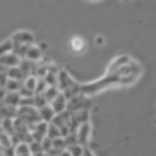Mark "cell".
Returning a JSON list of instances; mask_svg holds the SVG:
<instances>
[{
    "instance_id": "obj_1",
    "label": "cell",
    "mask_w": 156,
    "mask_h": 156,
    "mask_svg": "<svg viewBox=\"0 0 156 156\" xmlns=\"http://www.w3.org/2000/svg\"><path fill=\"white\" fill-rule=\"evenodd\" d=\"M110 86H119V75L107 73L106 76L100 78V80H97V81L80 84V94L94 95V94H98V92H101V90H104L106 87H110Z\"/></svg>"
},
{
    "instance_id": "obj_2",
    "label": "cell",
    "mask_w": 156,
    "mask_h": 156,
    "mask_svg": "<svg viewBox=\"0 0 156 156\" xmlns=\"http://www.w3.org/2000/svg\"><path fill=\"white\" fill-rule=\"evenodd\" d=\"M17 118H20L28 126H32L40 121L38 110L34 106H19L17 107Z\"/></svg>"
},
{
    "instance_id": "obj_3",
    "label": "cell",
    "mask_w": 156,
    "mask_h": 156,
    "mask_svg": "<svg viewBox=\"0 0 156 156\" xmlns=\"http://www.w3.org/2000/svg\"><path fill=\"white\" fill-rule=\"evenodd\" d=\"M89 107H90V101H89L87 95H83V94H76V95L70 97L66 103V110H69V112H78V110L89 109Z\"/></svg>"
},
{
    "instance_id": "obj_4",
    "label": "cell",
    "mask_w": 156,
    "mask_h": 156,
    "mask_svg": "<svg viewBox=\"0 0 156 156\" xmlns=\"http://www.w3.org/2000/svg\"><path fill=\"white\" fill-rule=\"evenodd\" d=\"M90 133H92V127H90V122H83L78 126V129L75 130V135H76V142L81 144L83 147L87 145L89 139H90Z\"/></svg>"
},
{
    "instance_id": "obj_5",
    "label": "cell",
    "mask_w": 156,
    "mask_h": 156,
    "mask_svg": "<svg viewBox=\"0 0 156 156\" xmlns=\"http://www.w3.org/2000/svg\"><path fill=\"white\" fill-rule=\"evenodd\" d=\"M116 75H119V76H122V75H133V76H139L141 73H142V69H141V66L136 63V61H132V58L124 64V66H121L116 72H115Z\"/></svg>"
},
{
    "instance_id": "obj_6",
    "label": "cell",
    "mask_w": 156,
    "mask_h": 156,
    "mask_svg": "<svg viewBox=\"0 0 156 156\" xmlns=\"http://www.w3.org/2000/svg\"><path fill=\"white\" fill-rule=\"evenodd\" d=\"M12 43H22V44H32L34 43V34L29 31H17L11 37Z\"/></svg>"
},
{
    "instance_id": "obj_7",
    "label": "cell",
    "mask_w": 156,
    "mask_h": 156,
    "mask_svg": "<svg viewBox=\"0 0 156 156\" xmlns=\"http://www.w3.org/2000/svg\"><path fill=\"white\" fill-rule=\"evenodd\" d=\"M19 61H20V58L14 52H11V51L0 55V64L5 66L6 69L8 67H12V66H19Z\"/></svg>"
},
{
    "instance_id": "obj_8",
    "label": "cell",
    "mask_w": 156,
    "mask_h": 156,
    "mask_svg": "<svg viewBox=\"0 0 156 156\" xmlns=\"http://www.w3.org/2000/svg\"><path fill=\"white\" fill-rule=\"evenodd\" d=\"M66 103H67V98L63 95V92H58V94H57V97H55L49 104H51V107L54 109V112H55V113H60V112L66 110Z\"/></svg>"
},
{
    "instance_id": "obj_9",
    "label": "cell",
    "mask_w": 156,
    "mask_h": 156,
    "mask_svg": "<svg viewBox=\"0 0 156 156\" xmlns=\"http://www.w3.org/2000/svg\"><path fill=\"white\" fill-rule=\"evenodd\" d=\"M41 57H43V54H41V49H40L38 46H35L34 43L28 46L26 54H25V58H28V60H31V61H35V63H37L38 60H41Z\"/></svg>"
},
{
    "instance_id": "obj_10",
    "label": "cell",
    "mask_w": 156,
    "mask_h": 156,
    "mask_svg": "<svg viewBox=\"0 0 156 156\" xmlns=\"http://www.w3.org/2000/svg\"><path fill=\"white\" fill-rule=\"evenodd\" d=\"M37 110H38V116H40V119L44 121V122H51L52 118H54V115H55V112H54V109L51 107L49 103L44 104V106H41V107L37 109Z\"/></svg>"
},
{
    "instance_id": "obj_11",
    "label": "cell",
    "mask_w": 156,
    "mask_h": 156,
    "mask_svg": "<svg viewBox=\"0 0 156 156\" xmlns=\"http://www.w3.org/2000/svg\"><path fill=\"white\" fill-rule=\"evenodd\" d=\"M129 60H130V57L126 55V54H124V55H118V57L110 63V66H109V69H107V73H115V72H116L121 66H124Z\"/></svg>"
},
{
    "instance_id": "obj_12",
    "label": "cell",
    "mask_w": 156,
    "mask_h": 156,
    "mask_svg": "<svg viewBox=\"0 0 156 156\" xmlns=\"http://www.w3.org/2000/svg\"><path fill=\"white\" fill-rule=\"evenodd\" d=\"M17 116V107L8 106L5 103H0V118H11L14 119Z\"/></svg>"
},
{
    "instance_id": "obj_13",
    "label": "cell",
    "mask_w": 156,
    "mask_h": 156,
    "mask_svg": "<svg viewBox=\"0 0 156 156\" xmlns=\"http://www.w3.org/2000/svg\"><path fill=\"white\" fill-rule=\"evenodd\" d=\"M0 130L3 133H6L8 136L14 135V119L11 118H2V122H0Z\"/></svg>"
},
{
    "instance_id": "obj_14",
    "label": "cell",
    "mask_w": 156,
    "mask_h": 156,
    "mask_svg": "<svg viewBox=\"0 0 156 156\" xmlns=\"http://www.w3.org/2000/svg\"><path fill=\"white\" fill-rule=\"evenodd\" d=\"M14 156H31L28 142H23V141L17 142L14 145Z\"/></svg>"
},
{
    "instance_id": "obj_15",
    "label": "cell",
    "mask_w": 156,
    "mask_h": 156,
    "mask_svg": "<svg viewBox=\"0 0 156 156\" xmlns=\"http://www.w3.org/2000/svg\"><path fill=\"white\" fill-rule=\"evenodd\" d=\"M19 101H20V95L19 92H6L5 98L2 103L8 104V106H14V107H19Z\"/></svg>"
},
{
    "instance_id": "obj_16",
    "label": "cell",
    "mask_w": 156,
    "mask_h": 156,
    "mask_svg": "<svg viewBox=\"0 0 156 156\" xmlns=\"http://www.w3.org/2000/svg\"><path fill=\"white\" fill-rule=\"evenodd\" d=\"M22 86H23V81H22V80L8 78V81H6V84H5V89H6L8 92H19Z\"/></svg>"
},
{
    "instance_id": "obj_17",
    "label": "cell",
    "mask_w": 156,
    "mask_h": 156,
    "mask_svg": "<svg viewBox=\"0 0 156 156\" xmlns=\"http://www.w3.org/2000/svg\"><path fill=\"white\" fill-rule=\"evenodd\" d=\"M6 75H8V78H14V80H25V75L22 73V70H20V67L19 66H12V67H8L6 69Z\"/></svg>"
},
{
    "instance_id": "obj_18",
    "label": "cell",
    "mask_w": 156,
    "mask_h": 156,
    "mask_svg": "<svg viewBox=\"0 0 156 156\" xmlns=\"http://www.w3.org/2000/svg\"><path fill=\"white\" fill-rule=\"evenodd\" d=\"M58 92H60V90H58L57 86H46V89L43 90V97H44V100H46L48 103H51V101L57 97Z\"/></svg>"
},
{
    "instance_id": "obj_19",
    "label": "cell",
    "mask_w": 156,
    "mask_h": 156,
    "mask_svg": "<svg viewBox=\"0 0 156 156\" xmlns=\"http://www.w3.org/2000/svg\"><path fill=\"white\" fill-rule=\"evenodd\" d=\"M29 44H22V43H12V49L11 52H14L19 58H25V54H26V49H28Z\"/></svg>"
},
{
    "instance_id": "obj_20",
    "label": "cell",
    "mask_w": 156,
    "mask_h": 156,
    "mask_svg": "<svg viewBox=\"0 0 156 156\" xmlns=\"http://www.w3.org/2000/svg\"><path fill=\"white\" fill-rule=\"evenodd\" d=\"M66 148L70 153V156H83V151H84V147L81 144H78V142L76 144H72V145H69Z\"/></svg>"
},
{
    "instance_id": "obj_21",
    "label": "cell",
    "mask_w": 156,
    "mask_h": 156,
    "mask_svg": "<svg viewBox=\"0 0 156 156\" xmlns=\"http://www.w3.org/2000/svg\"><path fill=\"white\" fill-rule=\"evenodd\" d=\"M84 40L81 38V37H73L72 38V41H70V46H72V49L75 51V52H80V51H83L84 49Z\"/></svg>"
},
{
    "instance_id": "obj_22",
    "label": "cell",
    "mask_w": 156,
    "mask_h": 156,
    "mask_svg": "<svg viewBox=\"0 0 156 156\" xmlns=\"http://www.w3.org/2000/svg\"><path fill=\"white\" fill-rule=\"evenodd\" d=\"M46 136H49L51 139H54V138H58V136H60L58 127H57V126H54L52 122H49V124H48V129H46Z\"/></svg>"
},
{
    "instance_id": "obj_23",
    "label": "cell",
    "mask_w": 156,
    "mask_h": 156,
    "mask_svg": "<svg viewBox=\"0 0 156 156\" xmlns=\"http://www.w3.org/2000/svg\"><path fill=\"white\" fill-rule=\"evenodd\" d=\"M28 145H29V151H31V156H32V154H38V153H43L40 141H31V142H28Z\"/></svg>"
},
{
    "instance_id": "obj_24",
    "label": "cell",
    "mask_w": 156,
    "mask_h": 156,
    "mask_svg": "<svg viewBox=\"0 0 156 156\" xmlns=\"http://www.w3.org/2000/svg\"><path fill=\"white\" fill-rule=\"evenodd\" d=\"M35 83H37V76H32V75H29V76H26L25 80H23V86L26 87V89H29V90H32L34 92V87H35Z\"/></svg>"
},
{
    "instance_id": "obj_25",
    "label": "cell",
    "mask_w": 156,
    "mask_h": 156,
    "mask_svg": "<svg viewBox=\"0 0 156 156\" xmlns=\"http://www.w3.org/2000/svg\"><path fill=\"white\" fill-rule=\"evenodd\" d=\"M12 144H11V138L6 135V133H3L2 130H0V147H3V148H8V147H11Z\"/></svg>"
},
{
    "instance_id": "obj_26",
    "label": "cell",
    "mask_w": 156,
    "mask_h": 156,
    "mask_svg": "<svg viewBox=\"0 0 156 156\" xmlns=\"http://www.w3.org/2000/svg\"><path fill=\"white\" fill-rule=\"evenodd\" d=\"M52 147H54V148H57V150H64V148H66L64 138H63V136L54 138V139H52Z\"/></svg>"
},
{
    "instance_id": "obj_27",
    "label": "cell",
    "mask_w": 156,
    "mask_h": 156,
    "mask_svg": "<svg viewBox=\"0 0 156 156\" xmlns=\"http://www.w3.org/2000/svg\"><path fill=\"white\" fill-rule=\"evenodd\" d=\"M46 89V83L43 78H37V83H35V87H34V94H43V90Z\"/></svg>"
},
{
    "instance_id": "obj_28",
    "label": "cell",
    "mask_w": 156,
    "mask_h": 156,
    "mask_svg": "<svg viewBox=\"0 0 156 156\" xmlns=\"http://www.w3.org/2000/svg\"><path fill=\"white\" fill-rule=\"evenodd\" d=\"M11 49H12V41H11V38L0 43V55L5 54V52H9Z\"/></svg>"
},
{
    "instance_id": "obj_29",
    "label": "cell",
    "mask_w": 156,
    "mask_h": 156,
    "mask_svg": "<svg viewBox=\"0 0 156 156\" xmlns=\"http://www.w3.org/2000/svg\"><path fill=\"white\" fill-rule=\"evenodd\" d=\"M40 144H41V150H43V153H44V151H48V150L52 147V139H51L49 136H44V138L40 141Z\"/></svg>"
},
{
    "instance_id": "obj_30",
    "label": "cell",
    "mask_w": 156,
    "mask_h": 156,
    "mask_svg": "<svg viewBox=\"0 0 156 156\" xmlns=\"http://www.w3.org/2000/svg\"><path fill=\"white\" fill-rule=\"evenodd\" d=\"M19 95H20V98H25V97H32V95H34V92H32V90H29V89H26L25 86H22V87H20V90H19Z\"/></svg>"
},
{
    "instance_id": "obj_31",
    "label": "cell",
    "mask_w": 156,
    "mask_h": 156,
    "mask_svg": "<svg viewBox=\"0 0 156 156\" xmlns=\"http://www.w3.org/2000/svg\"><path fill=\"white\" fill-rule=\"evenodd\" d=\"M6 81H8V75H6V72H2L0 73V87H5Z\"/></svg>"
},
{
    "instance_id": "obj_32",
    "label": "cell",
    "mask_w": 156,
    "mask_h": 156,
    "mask_svg": "<svg viewBox=\"0 0 156 156\" xmlns=\"http://www.w3.org/2000/svg\"><path fill=\"white\" fill-rule=\"evenodd\" d=\"M95 44H98V46H103V44H104V38H103L101 35L95 37Z\"/></svg>"
},
{
    "instance_id": "obj_33",
    "label": "cell",
    "mask_w": 156,
    "mask_h": 156,
    "mask_svg": "<svg viewBox=\"0 0 156 156\" xmlns=\"http://www.w3.org/2000/svg\"><path fill=\"white\" fill-rule=\"evenodd\" d=\"M6 92H8V90H6L5 87H0V103H2V101H3V98H5V95H6Z\"/></svg>"
},
{
    "instance_id": "obj_34",
    "label": "cell",
    "mask_w": 156,
    "mask_h": 156,
    "mask_svg": "<svg viewBox=\"0 0 156 156\" xmlns=\"http://www.w3.org/2000/svg\"><path fill=\"white\" fill-rule=\"evenodd\" d=\"M58 156H70V153L67 151V148H64V150H61V151L58 153Z\"/></svg>"
},
{
    "instance_id": "obj_35",
    "label": "cell",
    "mask_w": 156,
    "mask_h": 156,
    "mask_svg": "<svg viewBox=\"0 0 156 156\" xmlns=\"http://www.w3.org/2000/svg\"><path fill=\"white\" fill-rule=\"evenodd\" d=\"M2 72H6V67H5V66H2V64H0V73H2Z\"/></svg>"
},
{
    "instance_id": "obj_36",
    "label": "cell",
    "mask_w": 156,
    "mask_h": 156,
    "mask_svg": "<svg viewBox=\"0 0 156 156\" xmlns=\"http://www.w3.org/2000/svg\"><path fill=\"white\" fill-rule=\"evenodd\" d=\"M0 156H5V151H3V147H0Z\"/></svg>"
},
{
    "instance_id": "obj_37",
    "label": "cell",
    "mask_w": 156,
    "mask_h": 156,
    "mask_svg": "<svg viewBox=\"0 0 156 156\" xmlns=\"http://www.w3.org/2000/svg\"><path fill=\"white\" fill-rule=\"evenodd\" d=\"M90 2H97V0H90Z\"/></svg>"
},
{
    "instance_id": "obj_38",
    "label": "cell",
    "mask_w": 156,
    "mask_h": 156,
    "mask_svg": "<svg viewBox=\"0 0 156 156\" xmlns=\"http://www.w3.org/2000/svg\"><path fill=\"white\" fill-rule=\"evenodd\" d=\"M0 122H2V118H0Z\"/></svg>"
},
{
    "instance_id": "obj_39",
    "label": "cell",
    "mask_w": 156,
    "mask_h": 156,
    "mask_svg": "<svg viewBox=\"0 0 156 156\" xmlns=\"http://www.w3.org/2000/svg\"><path fill=\"white\" fill-rule=\"evenodd\" d=\"M124 2H129V0H124Z\"/></svg>"
},
{
    "instance_id": "obj_40",
    "label": "cell",
    "mask_w": 156,
    "mask_h": 156,
    "mask_svg": "<svg viewBox=\"0 0 156 156\" xmlns=\"http://www.w3.org/2000/svg\"><path fill=\"white\" fill-rule=\"evenodd\" d=\"M44 156H48V154H44Z\"/></svg>"
}]
</instances>
